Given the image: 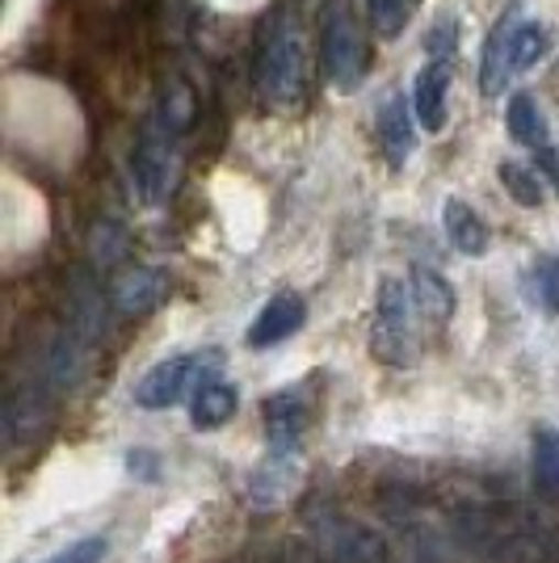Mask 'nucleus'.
<instances>
[{
    "mask_svg": "<svg viewBox=\"0 0 559 563\" xmlns=\"http://www.w3.org/2000/svg\"><path fill=\"white\" fill-rule=\"evenodd\" d=\"M261 417H265V438L278 450H299L304 442L307 408L299 391H278V396L261 399Z\"/></svg>",
    "mask_w": 559,
    "mask_h": 563,
    "instance_id": "1a4fd4ad",
    "label": "nucleus"
},
{
    "mask_svg": "<svg viewBox=\"0 0 559 563\" xmlns=\"http://www.w3.org/2000/svg\"><path fill=\"white\" fill-rule=\"evenodd\" d=\"M307 89V43L304 22L295 4L286 0L278 13L265 22L261 47H256V93L274 110H295Z\"/></svg>",
    "mask_w": 559,
    "mask_h": 563,
    "instance_id": "f03ea898",
    "label": "nucleus"
},
{
    "mask_svg": "<svg viewBox=\"0 0 559 563\" xmlns=\"http://www.w3.org/2000/svg\"><path fill=\"white\" fill-rule=\"evenodd\" d=\"M194 118V97L186 85H173L156 101L152 118L143 122V135L135 143V189L147 207H161L177 177V143Z\"/></svg>",
    "mask_w": 559,
    "mask_h": 563,
    "instance_id": "f257e3e1",
    "label": "nucleus"
},
{
    "mask_svg": "<svg viewBox=\"0 0 559 563\" xmlns=\"http://www.w3.org/2000/svg\"><path fill=\"white\" fill-rule=\"evenodd\" d=\"M106 551H110V542L101 539V534H89V539H76L72 547L55 551V555L43 563H101L106 560Z\"/></svg>",
    "mask_w": 559,
    "mask_h": 563,
    "instance_id": "5701e85b",
    "label": "nucleus"
},
{
    "mask_svg": "<svg viewBox=\"0 0 559 563\" xmlns=\"http://www.w3.org/2000/svg\"><path fill=\"white\" fill-rule=\"evenodd\" d=\"M161 299H164V274L161 269L135 265V269H122V274H118L114 307L122 311V316H147Z\"/></svg>",
    "mask_w": 559,
    "mask_h": 563,
    "instance_id": "ddd939ff",
    "label": "nucleus"
},
{
    "mask_svg": "<svg viewBox=\"0 0 559 563\" xmlns=\"http://www.w3.org/2000/svg\"><path fill=\"white\" fill-rule=\"evenodd\" d=\"M408 286H413V299H417V311L425 324H438V329H442L446 320L454 316V290H450V282H446L438 269L417 265V269L408 274Z\"/></svg>",
    "mask_w": 559,
    "mask_h": 563,
    "instance_id": "4468645a",
    "label": "nucleus"
},
{
    "mask_svg": "<svg viewBox=\"0 0 559 563\" xmlns=\"http://www.w3.org/2000/svg\"><path fill=\"white\" fill-rule=\"evenodd\" d=\"M235 408H240V396H235L232 383H223V378H207L194 399H189V424L198 429V433H215V429H223V424L235 417Z\"/></svg>",
    "mask_w": 559,
    "mask_h": 563,
    "instance_id": "f8f14e48",
    "label": "nucleus"
},
{
    "mask_svg": "<svg viewBox=\"0 0 559 563\" xmlns=\"http://www.w3.org/2000/svg\"><path fill=\"white\" fill-rule=\"evenodd\" d=\"M442 228H446V235H450V244H454V253H463V257H484V253H489V244H492L489 223L480 219L475 207H467L463 198H446Z\"/></svg>",
    "mask_w": 559,
    "mask_h": 563,
    "instance_id": "9b49d317",
    "label": "nucleus"
},
{
    "mask_svg": "<svg viewBox=\"0 0 559 563\" xmlns=\"http://www.w3.org/2000/svg\"><path fill=\"white\" fill-rule=\"evenodd\" d=\"M299 475H304V463H299V450H278L270 446V454L261 459V467L249 475V496L261 509H274L286 496L299 488Z\"/></svg>",
    "mask_w": 559,
    "mask_h": 563,
    "instance_id": "423d86ee",
    "label": "nucleus"
},
{
    "mask_svg": "<svg viewBox=\"0 0 559 563\" xmlns=\"http://www.w3.org/2000/svg\"><path fill=\"white\" fill-rule=\"evenodd\" d=\"M505 122H509V135L522 143V147H530V152L551 147L547 118H542V110H538V101L530 93H513L509 110H505Z\"/></svg>",
    "mask_w": 559,
    "mask_h": 563,
    "instance_id": "dca6fc26",
    "label": "nucleus"
},
{
    "mask_svg": "<svg viewBox=\"0 0 559 563\" xmlns=\"http://www.w3.org/2000/svg\"><path fill=\"white\" fill-rule=\"evenodd\" d=\"M379 143H383V156L392 168H404L413 161V147H417V110H413V97L387 93L379 106Z\"/></svg>",
    "mask_w": 559,
    "mask_h": 563,
    "instance_id": "39448f33",
    "label": "nucleus"
},
{
    "mask_svg": "<svg viewBox=\"0 0 559 563\" xmlns=\"http://www.w3.org/2000/svg\"><path fill=\"white\" fill-rule=\"evenodd\" d=\"M320 64H325L328 89L337 93H358L366 80V34L353 18L350 0H332L320 30Z\"/></svg>",
    "mask_w": 559,
    "mask_h": 563,
    "instance_id": "7ed1b4c3",
    "label": "nucleus"
},
{
    "mask_svg": "<svg viewBox=\"0 0 559 563\" xmlns=\"http://www.w3.org/2000/svg\"><path fill=\"white\" fill-rule=\"evenodd\" d=\"M304 324H307V303L299 295L282 290V295H274L270 303L256 311L253 329H249V345H253V350L282 345V341H291Z\"/></svg>",
    "mask_w": 559,
    "mask_h": 563,
    "instance_id": "0eeeda50",
    "label": "nucleus"
},
{
    "mask_svg": "<svg viewBox=\"0 0 559 563\" xmlns=\"http://www.w3.org/2000/svg\"><path fill=\"white\" fill-rule=\"evenodd\" d=\"M551 51V34L542 22H517L509 38V55H513V71L535 68L538 59Z\"/></svg>",
    "mask_w": 559,
    "mask_h": 563,
    "instance_id": "6ab92c4d",
    "label": "nucleus"
},
{
    "mask_svg": "<svg viewBox=\"0 0 559 563\" xmlns=\"http://www.w3.org/2000/svg\"><path fill=\"white\" fill-rule=\"evenodd\" d=\"M446 97H450V64L446 59H429L417 71V85H413V110L425 131H442L446 126Z\"/></svg>",
    "mask_w": 559,
    "mask_h": 563,
    "instance_id": "9d476101",
    "label": "nucleus"
},
{
    "mask_svg": "<svg viewBox=\"0 0 559 563\" xmlns=\"http://www.w3.org/2000/svg\"><path fill=\"white\" fill-rule=\"evenodd\" d=\"M371 353L383 362V366H417V357H420L417 324L374 320L371 324Z\"/></svg>",
    "mask_w": 559,
    "mask_h": 563,
    "instance_id": "2eb2a0df",
    "label": "nucleus"
},
{
    "mask_svg": "<svg viewBox=\"0 0 559 563\" xmlns=\"http://www.w3.org/2000/svg\"><path fill=\"white\" fill-rule=\"evenodd\" d=\"M219 366H223V353L219 350L173 353V357L156 362V366L135 383V404H140V408H152V412L173 408V404H182L189 391H198L210 378V371H219Z\"/></svg>",
    "mask_w": 559,
    "mask_h": 563,
    "instance_id": "20e7f679",
    "label": "nucleus"
},
{
    "mask_svg": "<svg viewBox=\"0 0 559 563\" xmlns=\"http://www.w3.org/2000/svg\"><path fill=\"white\" fill-rule=\"evenodd\" d=\"M517 13H522V4L513 0L509 13L496 18L489 43H484V55H480V93L484 97H501L505 85H509V76H513L509 38H513V25H517Z\"/></svg>",
    "mask_w": 559,
    "mask_h": 563,
    "instance_id": "6e6552de",
    "label": "nucleus"
},
{
    "mask_svg": "<svg viewBox=\"0 0 559 563\" xmlns=\"http://www.w3.org/2000/svg\"><path fill=\"white\" fill-rule=\"evenodd\" d=\"M413 4L417 0H366L371 9V25L383 34V38H399V30L413 18Z\"/></svg>",
    "mask_w": 559,
    "mask_h": 563,
    "instance_id": "412c9836",
    "label": "nucleus"
},
{
    "mask_svg": "<svg viewBox=\"0 0 559 563\" xmlns=\"http://www.w3.org/2000/svg\"><path fill=\"white\" fill-rule=\"evenodd\" d=\"M425 51H429V59H454V51H459V22L454 18H438V22L429 25V34H425Z\"/></svg>",
    "mask_w": 559,
    "mask_h": 563,
    "instance_id": "4be33fe9",
    "label": "nucleus"
},
{
    "mask_svg": "<svg viewBox=\"0 0 559 563\" xmlns=\"http://www.w3.org/2000/svg\"><path fill=\"white\" fill-rule=\"evenodd\" d=\"M496 177H501V186L509 194L517 207H526V211H535L547 202V186H542V177H538L530 165H517V161H501L496 165Z\"/></svg>",
    "mask_w": 559,
    "mask_h": 563,
    "instance_id": "f3484780",
    "label": "nucleus"
},
{
    "mask_svg": "<svg viewBox=\"0 0 559 563\" xmlns=\"http://www.w3.org/2000/svg\"><path fill=\"white\" fill-rule=\"evenodd\" d=\"M530 286H535V299L547 316H559V257L556 253H538L530 261Z\"/></svg>",
    "mask_w": 559,
    "mask_h": 563,
    "instance_id": "aec40b11",
    "label": "nucleus"
},
{
    "mask_svg": "<svg viewBox=\"0 0 559 563\" xmlns=\"http://www.w3.org/2000/svg\"><path fill=\"white\" fill-rule=\"evenodd\" d=\"M530 446H535V484H538V493L559 496V429H551V424H535Z\"/></svg>",
    "mask_w": 559,
    "mask_h": 563,
    "instance_id": "a211bd4d",
    "label": "nucleus"
}]
</instances>
